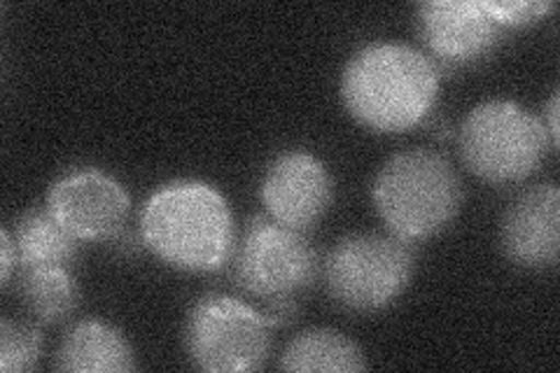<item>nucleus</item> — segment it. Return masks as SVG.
Masks as SVG:
<instances>
[{"instance_id":"nucleus-18","label":"nucleus","mask_w":560,"mask_h":373,"mask_svg":"<svg viewBox=\"0 0 560 373\" xmlns=\"http://www.w3.org/2000/svg\"><path fill=\"white\" fill-rule=\"evenodd\" d=\"M0 243H3V261H0L3 264V273H0V282H3V288H8L14 266L20 264V253H16V243H14V236L10 229H3V234H0Z\"/></svg>"},{"instance_id":"nucleus-6","label":"nucleus","mask_w":560,"mask_h":373,"mask_svg":"<svg viewBox=\"0 0 560 373\" xmlns=\"http://www.w3.org/2000/svg\"><path fill=\"white\" fill-rule=\"evenodd\" d=\"M269 315L224 294H206L189 311L185 348L208 373H248L265 366L271 352Z\"/></svg>"},{"instance_id":"nucleus-12","label":"nucleus","mask_w":560,"mask_h":373,"mask_svg":"<svg viewBox=\"0 0 560 373\" xmlns=\"http://www.w3.org/2000/svg\"><path fill=\"white\" fill-rule=\"evenodd\" d=\"M55 369L70 373H125L136 369V358L117 329L98 319H84L66 331Z\"/></svg>"},{"instance_id":"nucleus-2","label":"nucleus","mask_w":560,"mask_h":373,"mask_svg":"<svg viewBox=\"0 0 560 373\" xmlns=\"http://www.w3.org/2000/svg\"><path fill=\"white\" fill-rule=\"evenodd\" d=\"M140 234L156 257L183 271H218L236 250L232 208L206 183L156 189L140 212Z\"/></svg>"},{"instance_id":"nucleus-10","label":"nucleus","mask_w":560,"mask_h":373,"mask_svg":"<svg viewBox=\"0 0 560 373\" xmlns=\"http://www.w3.org/2000/svg\"><path fill=\"white\" fill-rule=\"evenodd\" d=\"M500 245L521 269H553L560 255V189L537 185L516 197L502 215Z\"/></svg>"},{"instance_id":"nucleus-11","label":"nucleus","mask_w":560,"mask_h":373,"mask_svg":"<svg viewBox=\"0 0 560 373\" xmlns=\"http://www.w3.org/2000/svg\"><path fill=\"white\" fill-rule=\"evenodd\" d=\"M420 38L444 63H469L493 51L502 26L475 0H442L418 8Z\"/></svg>"},{"instance_id":"nucleus-16","label":"nucleus","mask_w":560,"mask_h":373,"mask_svg":"<svg viewBox=\"0 0 560 373\" xmlns=\"http://www.w3.org/2000/svg\"><path fill=\"white\" fill-rule=\"evenodd\" d=\"M43 354V334L24 323L3 317L0 323V371L24 373L33 371Z\"/></svg>"},{"instance_id":"nucleus-17","label":"nucleus","mask_w":560,"mask_h":373,"mask_svg":"<svg viewBox=\"0 0 560 373\" xmlns=\"http://www.w3.org/2000/svg\"><path fill=\"white\" fill-rule=\"evenodd\" d=\"M486 10L502 28H512L539 22L553 10V3L549 0H500V3H486Z\"/></svg>"},{"instance_id":"nucleus-9","label":"nucleus","mask_w":560,"mask_h":373,"mask_svg":"<svg viewBox=\"0 0 560 373\" xmlns=\"http://www.w3.org/2000/svg\"><path fill=\"white\" fill-rule=\"evenodd\" d=\"M261 201L269 218L294 231L318 224L331 203V180L325 166L308 152L278 154L261 180Z\"/></svg>"},{"instance_id":"nucleus-4","label":"nucleus","mask_w":560,"mask_h":373,"mask_svg":"<svg viewBox=\"0 0 560 373\" xmlns=\"http://www.w3.org/2000/svg\"><path fill=\"white\" fill-rule=\"evenodd\" d=\"M549 145L551 138L541 119L512 101L477 105L460 129L465 166L490 185L528 177L541 164Z\"/></svg>"},{"instance_id":"nucleus-15","label":"nucleus","mask_w":560,"mask_h":373,"mask_svg":"<svg viewBox=\"0 0 560 373\" xmlns=\"http://www.w3.org/2000/svg\"><path fill=\"white\" fill-rule=\"evenodd\" d=\"M26 311L45 325H59L75 313L80 290L66 266H31L20 280Z\"/></svg>"},{"instance_id":"nucleus-8","label":"nucleus","mask_w":560,"mask_h":373,"mask_svg":"<svg viewBox=\"0 0 560 373\" xmlns=\"http://www.w3.org/2000/svg\"><path fill=\"white\" fill-rule=\"evenodd\" d=\"M129 206L125 187L96 168L63 175L47 194V210L78 241L115 238L127 222Z\"/></svg>"},{"instance_id":"nucleus-19","label":"nucleus","mask_w":560,"mask_h":373,"mask_svg":"<svg viewBox=\"0 0 560 373\" xmlns=\"http://www.w3.org/2000/svg\"><path fill=\"white\" fill-rule=\"evenodd\" d=\"M547 113H549V129H547V133L551 138V145L558 148V94L551 96Z\"/></svg>"},{"instance_id":"nucleus-3","label":"nucleus","mask_w":560,"mask_h":373,"mask_svg":"<svg viewBox=\"0 0 560 373\" xmlns=\"http://www.w3.org/2000/svg\"><path fill=\"white\" fill-rule=\"evenodd\" d=\"M374 203L390 234L413 243L436 236L455 220L463 185L446 156L416 148L395 154L378 171Z\"/></svg>"},{"instance_id":"nucleus-14","label":"nucleus","mask_w":560,"mask_h":373,"mask_svg":"<svg viewBox=\"0 0 560 373\" xmlns=\"http://www.w3.org/2000/svg\"><path fill=\"white\" fill-rule=\"evenodd\" d=\"M12 236L22 269H31V266H66L68 269L78 255V238L47 208L24 212L16 220Z\"/></svg>"},{"instance_id":"nucleus-7","label":"nucleus","mask_w":560,"mask_h":373,"mask_svg":"<svg viewBox=\"0 0 560 373\" xmlns=\"http://www.w3.org/2000/svg\"><path fill=\"white\" fill-rule=\"evenodd\" d=\"M320 261L304 231L257 215L234 250V282L250 296L290 301L318 278Z\"/></svg>"},{"instance_id":"nucleus-13","label":"nucleus","mask_w":560,"mask_h":373,"mask_svg":"<svg viewBox=\"0 0 560 373\" xmlns=\"http://www.w3.org/2000/svg\"><path fill=\"white\" fill-rule=\"evenodd\" d=\"M283 371L318 373H355L366 369V360L355 341L335 329H308L290 341L283 358Z\"/></svg>"},{"instance_id":"nucleus-1","label":"nucleus","mask_w":560,"mask_h":373,"mask_svg":"<svg viewBox=\"0 0 560 373\" xmlns=\"http://www.w3.org/2000/svg\"><path fill=\"white\" fill-rule=\"evenodd\" d=\"M436 66L409 45L376 43L355 51L341 78L346 110L362 127L401 133L418 127L436 103Z\"/></svg>"},{"instance_id":"nucleus-5","label":"nucleus","mask_w":560,"mask_h":373,"mask_svg":"<svg viewBox=\"0 0 560 373\" xmlns=\"http://www.w3.org/2000/svg\"><path fill=\"white\" fill-rule=\"evenodd\" d=\"M416 253L395 234H350L331 247L323 278L339 306L358 313L388 308L409 288Z\"/></svg>"}]
</instances>
